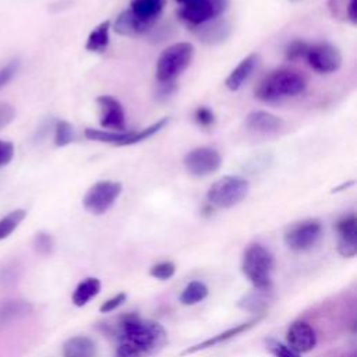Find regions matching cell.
Instances as JSON below:
<instances>
[{
  "label": "cell",
  "mask_w": 357,
  "mask_h": 357,
  "mask_svg": "<svg viewBox=\"0 0 357 357\" xmlns=\"http://www.w3.org/2000/svg\"><path fill=\"white\" fill-rule=\"evenodd\" d=\"M113 335L119 342L116 357L152 356L167 343V332L159 322L142 319L137 314L120 317L113 326Z\"/></svg>",
  "instance_id": "1"
},
{
  "label": "cell",
  "mask_w": 357,
  "mask_h": 357,
  "mask_svg": "<svg viewBox=\"0 0 357 357\" xmlns=\"http://www.w3.org/2000/svg\"><path fill=\"white\" fill-rule=\"evenodd\" d=\"M307 88L305 78L289 68H278L268 73L255 86L254 96L266 103L279 102L303 93Z\"/></svg>",
  "instance_id": "2"
},
{
  "label": "cell",
  "mask_w": 357,
  "mask_h": 357,
  "mask_svg": "<svg viewBox=\"0 0 357 357\" xmlns=\"http://www.w3.org/2000/svg\"><path fill=\"white\" fill-rule=\"evenodd\" d=\"M273 268V254L262 244L252 243L244 250L241 258V272L252 283L254 289L271 290Z\"/></svg>",
  "instance_id": "3"
},
{
  "label": "cell",
  "mask_w": 357,
  "mask_h": 357,
  "mask_svg": "<svg viewBox=\"0 0 357 357\" xmlns=\"http://www.w3.org/2000/svg\"><path fill=\"white\" fill-rule=\"evenodd\" d=\"M195 56V47L190 42H176L163 49L156 60V81L174 82L190 67Z\"/></svg>",
  "instance_id": "4"
},
{
  "label": "cell",
  "mask_w": 357,
  "mask_h": 357,
  "mask_svg": "<svg viewBox=\"0 0 357 357\" xmlns=\"http://www.w3.org/2000/svg\"><path fill=\"white\" fill-rule=\"evenodd\" d=\"M250 191V184L240 176H223L212 183L206 191V201L212 208H231L240 204Z\"/></svg>",
  "instance_id": "5"
},
{
  "label": "cell",
  "mask_w": 357,
  "mask_h": 357,
  "mask_svg": "<svg viewBox=\"0 0 357 357\" xmlns=\"http://www.w3.org/2000/svg\"><path fill=\"white\" fill-rule=\"evenodd\" d=\"M123 184L116 180H99L93 183L82 197L84 209L95 216L106 213L117 201Z\"/></svg>",
  "instance_id": "6"
},
{
  "label": "cell",
  "mask_w": 357,
  "mask_h": 357,
  "mask_svg": "<svg viewBox=\"0 0 357 357\" xmlns=\"http://www.w3.org/2000/svg\"><path fill=\"white\" fill-rule=\"evenodd\" d=\"M230 0H192L180 4L176 14L188 28L201 25L213 18L222 17L229 8Z\"/></svg>",
  "instance_id": "7"
},
{
  "label": "cell",
  "mask_w": 357,
  "mask_h": 357,
  "mask_svg": "<svg viewBox=\"0 0 357 357\" xmlns=\"http://www.w3.org/2000/svg\"><path fill=\"white\" fill-rule=\"evenodd\" d=\"M322 236V223L319 219L308 218L289 225L283 233V241L287 248L303 252L312 248Z\"/></svg>",
  "instance_id": "8"
},
{
  "label": "cell",
  "mask_w": 357,
  "mask_h": 357,
  "mask_svg": "<svg viewBox=\"0 0 357 357\" xmlns=\"http://www.w3.org/2000/svg\"><path fill=\"white\" fill-rule=\"evenodd\" d=\"M304 60L318 74H331L342 67V53L339 47L329 42L310 43Z\"/></svg>",
  "instance_id": "9"
},
{
  "label": "cell",
  "mask_w": 357,
  "mask_h": 357,
  "mask_svg": "<svg viewBox=\"0 0 357 357\" xmlns=\"http://www.w3.org/2000/svg\"><path fill=\"white\" fill-rule=\"evenodd\" d=\"M183 165L190 176L206 177L219 170L222 156L219 151L212 146H197L185 153Z\"/></svg>",
  "instance_id": "10"
},
{
  "label": "cell",
  "mask_w": 357,
  "mask_h": 357,
  "mask_svg": "<svg viewBox=\"0 0 357 357\" xmlns=\"http://www.w3.org/2000/svg\"><path fill=\"white\" fill-rule=\"evenodd\" d=\"M96 105L99 107V123L103 130H126V112L123 105L114 96L100 95L96 98Z\"/></svg>",
  "instance_id": "11"
},
{
  "label": "cell",
  "mask_w": 357,
  "mask_h": 357,
  "mask_svg": "<svg viewBox=\"0 0 357 357\" xmlns=\"http://www.w3.org/2000/svg\"><path fill=\"white\" fill-rule=\"evenodd\" d=\"M335 229L337 233V252L342 257L353 258L357 254V216L356 213H347L340 216Z\"/></svg>",
  "instance_id": "12"
},
{
  "label": "cell",
  "mask_w": 357,
  "mask_h": 357,
  "mask_svg": "<svg viewBox=\"0 0 357 357\" xmlns=\"http://www.w3.org/2000/svg\"><path fill=\"white\" fill-rule=\"evenodd\" d=\"M286 342L296 353H308L317 346V333L304 321H294L286 331Z\"/></svg>",
  "instance_id": "13"
},
{
  "label": "cell",
  "mask_w": 357,
  "mask_h": 357,
  "mask_svg": "<svg viewBox=\"0 0 357 357\" xmlns=\"http://www.w3.org/2000/svg\"><path fill=\"white\" fill-rule=\"evenodd\" d=\"M156 24L151 22V21H145L139 17H137L130 8L123 10L121 13H119V15L116 17V20L112 24V29L121 36H139L144 35L149 31L153 29Z\"/></svg>",
  "instance_id": "14"
},
{
  "label": "cell",
  "mask_w": 357,
  "mask_h": 357,
  "mask_svg": "<svg viewBox=\"0 0 357 357\" xmlns=\"http://www.w3.org/2000/svg\"><path fill=\"white\" fill-rule=\"evenodd\" d=\"M192 31V33L204 43L206 45H218L225 42L230 33H231V25L230 22L223 18V17H218L213 18L211 21H206L201 25L188 28Z\"/></svg>",
  "instance_id": "15"
},
{
  "label": "cell",
  "mask_w": 357,
  "mask_h": 357,
  "mask_svg": "<svg viewBox=\"0 0 357 357\" xmlns=\"http://www.w3.org/2000/svg\"><path fill=\"white\" fill-rule=\"evenodd\" d=\"M244 126L250 132L258 135H273L283 128V120L265 110H254L245 116Z\"/></svg>",
  "instance_id": "16"
},
{
  "label": "cell",
  "mask_w": 357,
  "mask_h": 357,
  "mask_svg": "<svg viewBox=\"0 0 357 357\" xmlns=\"http://www.w3.org/2000/svg\"><path fill=\"white\" fill-rule=\"evenodd\" d=\"M258 63H259L258 53H250L248 56L241 59L240 63L226 77L225 86L231 92L238 91L245 84V81L251 77V74L257 68Z\"/></svg>",
  "instance_id": "17"
},
{
  "label": "cell",
  "mask_w": 357,
  "mask_h": 357,
  "mask_svg": "<svg viewBox=\"0 0 357 357\" xmlns=\"http://www.w3.org/2000/svg\"><path fill=\"white\" fill-rule=\"evenodd\" d=\"M261 318H262V315H259V317H257V318H254V319H251V321H248V322L238 324V325H236V326H233V328H230V329H227V331H225V332H222V333H218V335H215V336H212V337H209V339H206V340H204V342H201V343H198V344H195V346H191V347L185 349L181 354H183V356H184V354H191V353H195V351L205 350V349H209V347H212V346L220 344V343H223V342H227L229 339H231V337H234V336H237V335H241V333L247 332L248 329H251Z\"/></svg>",
  "instance_id": "18"
},
{
  "label": "cell",
  "mask_w": 357,
  "mask_h": 357,
  "mask_svg": "<svg viewBox=\"0 0 357 357\" xmlns=\"http://www.w3.org/2000/svg\"><path fill=\"white\" fill-rule=\"evenodd\" d=\"M96 343L88 336H73L63 343V357H96Z\"/></svg>",
  "instance_id": "19"
},
{
  "label": "cell",
  "mask_w": 357,
  "mask_h": 357,
  "mask_svg": "<svg viewBox=\"0 0 357 357\" xmlns=\"http://www.w3.org/2000/svg\"><path fill=\"white\" fill-rule=\"evenodd\" d=\"M110 29L112 22L109 20H105L99 22L88 35L85 40V50L91 53H105L109 43H110Z\"/></svg>",
  "instance_id": "20"
},
{
  "label": "cell",
  "mask_w": 357,
  "mask_h": 357,
  "mask_svg": "<svg viewBox=\"0 0 357 357\" xmlns=\"http://www.w3.org/2000/svg\"><path fill=\"white\" fill-rule=\"evenodd\" d=\"M166 0H130L128 8L139 18L151 22H158Z\"/></svg>",
  "instance_id": "21"
},
{
  "label": "cell",
  "mask_w": 357,
  "mask_h": 357,
  "mask_svg": "<svg viewBox=\"0 0 357 357\" xmlns=\"http://www.w3.org/2000/svg\"><path fill=\"white\" fill-rule=\"evenodd\" d=\"M100 280L98 278H86L82 282H79L71 296L73 304L77 307H84L88 304L93 297H96L100 291Z\"/></svg>",
  "instance_id": "22"
},
{
  "label": "cell",
  "mask_w": 357,
  "mask_h": 357,
  "mask_svg": "<svg viewBox=\"0 0 357 357\" xmlns=\"http://www.w3.org/2000/svg\"><path fill=\"white\" fill-rule=\"evenodd\" d=\"M328 10L333 18L357 25V0H328Z\"/></svg>",
  "instance_id": "23"
},
{
  "label": "cell",
  "mask_w": 357,
  "mask_h": 357,
  "mask_svg": "<svg viewBox=\"0 0 357 357\" xmlns=\"http://www.w3.org/2000/svg\"><path fill=\"white\" fill-rule=\"evenodd\" d=\"M269 301H271V290L254 289L252 291L244 294L238 300L237 305L250 312H264L265 308L269 305Z\"/></svg>",
  "instance_id": "24"
},
{
  "label": "cell",
  "mask_w": 357,
  "mask_h": 357,
  "mask_svg": "<svg viewBox=\"0 0 357 357\" xmlns=\"http://www.w3.org/2000/svg\"><path fill=\"white\" fill-rule=\"evenodd\" d=\"M208 293H209V290L205 283H202L199 280H192L183 289V291L180 293L178 301L183 305H194V304H198L199 301H202L204 298H206Z\"/></svg>",
  "instance_id": "25"
},
{
  "label": "cell",
  "mask_w": 357,
  "mask_h": 357,
  "mask_svg": "<svg viewBox=\"0 0 357 357\" xmlns=\"http://www.w3.org/2000/svg\"><path fill=\"white\" fill-rule=\"evenodd\" d=\"M53 128H54V145L59 148L67 146L77 139L75 128L70 121L56 120Z\"/></svg>",
  "instance_id": "26"
},
{
  "label": "cell",
  "mask_w": 357,
  "mask_h": 357,
  "mask_svg": "<svg viewBox=\"0 0 357 357\" xmlns=\"http://www.w3.org/2000/svg\"><path fill=\"white\" fill-rule=\"evenodd\" d=\"M26 212L24 209H14L0 219V241L7 238L25 219Z\"/></svg>",
  "instance_id": "27"
},
{
  "label": "cell",
  "mask_w": 357,
  "mask_h": 357,
  "mask_svg": "<svg viewBox=\"0 0 357 357\" xmlns=\"http://www.w3.org/2000/svg\"><path fill=\"white\" fill-rule=\"evenodd\" d=\"M29 304L22 300H11L0 308V321H7L29 311Z\"/></svg>",
  "instance_id": "28"
},
{
  "label": "cell",
  "mask_w": 357,
  "mask_h": 357,
  "mask_svg": "<svg viewBox=\"0 0 357 357\" xmlns=\"http://www.w3.org/2000/svg\"><path fill=\"white\" fill-rule=\"evenodd\" d=\"M308 42L303 40V39H293L290 40L286 47H284V57L289 61H297L304 59L307 49H308Z\"/></svg>",
  "instance_id": "29"
},
{
  "label": "cell",
  "mask_w": 357,
  "mask_h": 357,
  "mask_svg": "<svg viewBox=\"0 0 357 357\" xmlns=\"http://www.w3.org/2000/svg\"><path fill=\"white\" fill-rule=\"evenodd\" d=\"M54 247V240L47 231H38L33 237V248L39 255H50Z\"/></svg>",
  "instance_id": "30"
},
{
  "label": "cell",
  "mask_w": 357,
  "mask_h": 357,
  "mask_svg": "<svg viewBox=\"0 0 357 357\" xmlns=\"http://www.w3.org/2000/svg\"><path fill=\"white\" fill-rule=\"evenodd\" d=\"M265 344H266V350L273 357H300V354L296 353L293 349H290L287 344H284L273 337L265 339Z\"/></svg>",
  "instance_id": "31"
},
{
  "label": "cell",
  "mask_w": 357,
  "mask_h": 357,
  "mask_svg": "<svg viewBox=\"0 0 357 357\" xmlns=\"http://www.w3.org/2000/svg\"><path fill=\"white\" fill-rule=\"evenodd\" d=\"M176 272V265L172 261H163L159 264H155L149 269V275L159 280H167L170 279Z\"/></svg>",
  "instance_id": "32"
},
{
  "label": "cell",
  "mask_w": 357,
  "mask_h": 357,
  "mask_svg": "<svg viewBox=\"0 0 357 357\" xmlns=\"http://www.w3.org/2000/svg\"><path fill=\"white\" fill-rule=\"evenodd\" d=\"M194 120L195 123L199 126V127H204V128H209L215 124V113L211 107L208 106H198L195 110H194Z\"/></svg>",
  "instance_id": "33"
},
{
  "label": "cell",
  "mask_w": 357,
  "mask_h": 357,
  "mask_svg": "<svg viewBox=\"0 0 357 357\" xmlns=\"http://www.w3.org/2000/svg\"><path fill=\"white\" fill-rule=\"evenodd\" d=\"M20 60L18 59H13L10 60L7 64H4L1 68H0V89L3 86H6L11 79L13 77L17 74V71L20 70Z\"/></svg>",
  "instance_id": "34"
},
{
  "label": "cell",
  "mask_w": 357,
  "mask_h": 357,
  "mask_svg": "<svg viewBox=\"0 0 357 357\" xmlns=\"http://www.w3.org/2000/svg\"><path fill=\"white\" fill-rule=\"evenodd\" d=\"M15 117V109L11 103L0 100V130L8 126Z\"/></svg>",
  "instance_id": "35"
},
{
  "label": "cell",
  "mask_w": 357,
  "mask_h": 357,
  "mask_svg": "<svg viewBox=\"0 0 357 357\" xmlns=\"http://www.w3.org/2000/svg\"><path fill=\"white\" fill-rule=\"evenodd\" d=\"M14 158V144L0 139V169L7 166Z\"/></svg>",
  "instance_id": "36"
},
{
  "label": "cell",
  "mask_w": 357,
  "mask_h": 357,
  "mask_svg": "<svg viewBox=\"0 0 357 357\" xmlns=\"http://www.w3.org/2000/svg\"><path fill=\"white\" fill-rule=\"evenodd\" d=\"M126 300H127V293H124V291L117 293L114 297H112V298L103 301V304L99 307V311H100V312H105V314H106V312H112V311H114L116 308H119Z\"/></svg>",
  "instance_id": "37"
},
{
  "label": "cell",
  "mask_w": 357,
  "mask_h": 357,
  "mask_svg": "<svg viewBox=\"0 0 357 357\" xmlns=\"http://www.w3.org/2000/svg\"><path fill=\"white\" fill-rule=\"evenodd\" d=\"M158 82V81H156ZM177 89V84L176 81L174 82H158L156 84V91H155V95L159 100H165L167 99L169 96H172Z\"/></svg>",
  "instance_id": "38"
},
{
  "label": "cell",
  "mask_w": 357,
  "mask_h": 357,
  "mask_svg": "<svg viewBox=\"0 0 357 357\" xmlns=\"http://www.w3.org/2000/svg\"><path fill=\"white\" fill-rule=\"evenodd\" d=\"M49 128H50V123H49V121H45V123L36 130V132H35V139H36V141H42V139L47 135Z\"/></svg>",
  "instance_id": "39"
},
{
  "label": "cell",
  "mask_w": 357,
  "mask_h": 357,
  "mask_svg": "<svg viewBox=\"0 0 357 357\" xmlns=\"http://www.w3.org/2000/svg\"><path fill=\"white\" fill-rule=\"evenodd\" d=\"M353 184H354V180H351V181H347V183H342L340 185H337V187H335V188H332V192H339V191H343V190H347V188H350V187H353Z\"/></svg>",
  "instance_id": "40"
},
{
  "label": "cell",
  "mask_w": 357,
  "mask_h": 357,
  "mask_svg": "<svg viewBox=\"0 0 357 357\" xmlns=\"http://www.w3.org/2000/svg\"><path fill=\"white\" fill-rule=\"evenodd\" d=\"M190 1H192V0H176V3H178V4H185V3H190Z\"/></svg>",
  "instance_id": "41"
},
{
  "label": "cell",
  "mask_w": 357,
  "mask_h": 357,
  "mask_svg": "<svg viewBox=\"0 0 357 357\" xmlns=\"http://www.w3.org/2000/svg\"><path fill=\"white\" fill-rule=\"evenodd\" d=\"M289 1H291V3H296V1H300V0H289Z\"/></svg>",
  "instance_id": "42"
}]
</instances>
